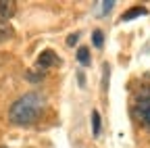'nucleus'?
I'll return each mask as SVG.
<instances>
[{
  "label": "nucleus",
  "instance_id": "12",
  "mask_svg": "<svg viewBox=\"0 0 150 148\" xmlns=\"http://www.w3.org/2000/svg\"><path fill=\"white\" fill-rule=\"evenodd\" d=\"M0 148H6V146H0Z\"/></svg>",
  "mask_w": 150,
  "mask_h": 148
},
{
  "label": "nucleus",
  "instance_id": "1",
  "mask_svg": "<svg viewBox=\"0 0 150 148\" xmlns=\"http://www.w3.org/2000/svg\"><path fill=\"white\" fill-rule=\"evenodd\" d=\"M42 108H44V98L40 94H35V92H29V94H23L11 106L8 117L17 125H31L40 117Z\"/></svg>",
  "mask_w": 150,
  "mask_h": 148
},
{
  "label": "nucleus",
  "instance_id": "8",
  "mask_svg": "<svg viewBox=\"0 0 150 148\" xmlns=\"http://www.w3.org/2000/svg\"><path fill=\"white\" fill-rule=\"evenodd\" d=\"M77 61L81 65H90V54H88V48H79L77 50Z\"/></svg>",
  "mask_w": 150,
  "mask_h": 148
},
{
  "label": "nucleus",
  "instance_id": "9",
  "mask_svg": "<svg viewBox=\"0 0 150 148\" xmlns=\"http://www.w3.org/2000/svg\"><path fill=\"white\" fill-rule=\"evenodd\" d=\"M92 38H94V46H98V48L102 46L104 38H102V31H100V29H96V31H94V33H92Z\"/></svg>",
  "mask_w": 150,
  "mask_h": 148
},
{
  "label": "nucleus",
  "instance_id": "4",
  "mask_svg": "<svg viewBox=\"0 0 150 148\" xmlns=\"http://www.w3.org/2000/svg\"><path fill=\"white\" fill-rule=\"evenodd\" d=\"M15 11H17L15 0H0V17H2V21H8L15 15Z\"/></svg>",
  "mask_w": 150,
  "mask_h": 148
},
{
  "label": "nucleus",
  "instance_id": "7",
  "mask_svg": "<svg viewBox=\"0 0 150 148\" xmlns=\"http://www.w3.org/2000/svg\"><path fill=\"white\" fill-rule=\"evenodd\" d=\"M92 129H94V136H100V113L98 110H92Z\"/></svg>",
  "mask_w": 150,
  "mask_h": 148
},
{
  "label": "nucleus",
  "instance_id": "3",
  "mask_svg": "<svg viewBox=\"0 0 150 148\" xmlns=\"http://www.w3.org/2000/svg\"><path fill=\"white\" fill-rule=\"evenodd\" d=\"M54 63H59V59H56V54H54L52 50L40 52V57H38V67H40V69H48V67H52Z\"/></svg>",
  "mask_w": 150,
  "mask_h": 148
},
{
  "label": "nucleus",
  "instance_id": "11",
  "mask_svg": "<svg viewBox=\"0 0 150 148\" xmlns=\"http://www.w3.org/2000/svg\"><path fill=\"white\" fill-rule=\"evenodd\" d=\"M77 40H79V33H71V35H69V40H67V44L73 46V44H77Z\"/></svg>",
  "mask_w": 150,
  "mask_h": 148
},
{
  "label": "nucleus",
  "instance_id": "2",
  "mask_svg": "<svg viewBox=\"0 0 150 148\" xmlns=\"http://www.w3.org/2000/svg\"><path fill=\"white\" fill-rule=\"evenodd\" d=\"M136 115H138V119L146 125V127H150V86H144V88H140V92H138V96H136Z\"/></svg>",
  "mask_w": 150,
  "mask_h": 148
},
{
  "label": "nucleus",
  "instance_id": "6",
  "mask_svg": "<svg viewBox=\"0 0 150 148\" xmlns=\"http://www.w3.org/2000/svg\"><path fill=\"white\" fill-rule=\"evenodd\" d=\"M15 35V29L11 27L8 21H0V42H4V40H11Z\"/></svg>",
  "mask_w": 150,
  "mask_h": 148
},
{
  "label": "nucleus",
  "instance_id": "5",
  "mask_svg": "<svg viewBox=\"0 0 150 148\" xmlns=\"http://www.w3.org/2000/svg\"><path fill=\"white\" fill-rule=\"evenodd\" d=\"M142 15H148V8L138 4V6H131L127 13H123L121 21H131V19H136V17H142Z\"/></svg>",
  "mask_w": 150,
  "mask_h": 148
},
{
  "label": "nucleus",
  "instance_id": "10",
  "mask_svg": "<svg viewBox=\"0 0 150 148\" xmlns=\"http://www.w3.org/2000/svg\"><path fill=\"white\" fill-rule=\"evenodd\" d=\"M100 4H102L100 13H102V15H106V13H108V11L112 8V6H115V0H106V2H100Z\"/></svg>",
  "mask_w": 150,
  "mask_h": 148
}]
</instances>
